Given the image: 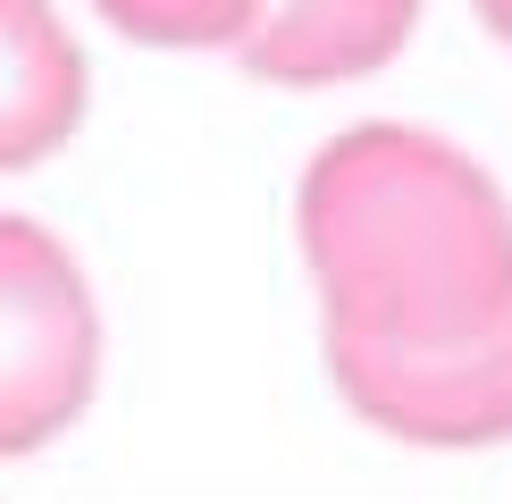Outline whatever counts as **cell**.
I'll return each mask as SVG.
<instances>
[{
    "instance_id": "obj_5",
    "label": "cell",
    "mask_w": 512,
    "mask_h": 504,
    "mask_svg": "<svg viewBox=\"0 0 512 504\" xmlns=\"http://www.w3.org/2000/svg\"><path fill=\"white\" fill-rule=\"evenodd\" d=\"M84 126V51L51 0H0V168L51 160Z\"/></svg>"
},
{
    "instance_id": "obj_1",
    "label": "cell",
    "mask_w": 512,
    "mask_h": 504,
    "mask_svg": "<svg viewBox=\"0 0 512 504\" xmlns=\"http://www.w3.org/2000/svg\"><path fill=\"white\" fill-rule=\"evenodd\" d=\"M303 261L328 336H496L512 328V219L479 160L420 126H353L311 160Z\"/></svg>"
},
{
    "instance_id": "obj_4",
    "label": "cell",
    "mask_w": 512,
    "mask_h": 504,
    "mask_svg": "<svg viewBox=\"0 0 512 504\" xmlns=\"http://www.w3.org/2000/svg\"><path fill=\"white\" fill-rule=\"evenodd\" d=\"M420 0H261L236 59L261 84H353L412 42Z\"/></svg>"
},
{
    "instance_id": "obj_7",
    "label": "cell",
    "mask_w": 512,
    "mask_h": 504,
    "mask_svg": "<svg viewBox=\"0 0 512 504\" xmlns=\"http://www.w3.org/2000/svg\"><path fill=\"white\" fill-rule=\"evenodd\" d=\"M479 17H487V34H504L512 26V0H479Z\"/></svg>"
},
{
    "instance_id": "obj_6",
    "label": "cell",
    "mask_w": 512,
    "mask_h": 504,
    "mask_svg": "<svg viewBox=\"0 0 512 504\" xmlns=\"http://www.w3.org/2000/svg\"><path fill=\"white\" fill-rule=\"evenodd\" d=\"M93 9L118 34L160 42V51H219L261 17V0H93Z\"/></svg>"
},
{
    "instance_id": "obj_3",
    "label": "cell",
    "mask_w": 512,
    "mask_h": 504,
    "mask_svg": "<svg viewBox=\"0 0 512 504\" xmlns=\"http://www.w3.org/2000/svg\"><path fill=\"white\" fill-rule=\"evenodd\" d=\"M361 420L412 446H496L512 429V328L496 336H328Z\"/></svg>"
},
{
    "instance_id": "obj_2",
    "label": "cell",
    "mask_w": 512,
    "mask_h": 504,
    "mask_svg": "<svg viewBox=\"0 0 512 504\" xmlns=\"http://www.w3.org/2000/svg\"><path fill=\"white\" fill-rule=\"evenodd\" d=\"M101 311L68 244L0 210V454L51 446L93 404Z\"/></svg>"
}]
</instances>
